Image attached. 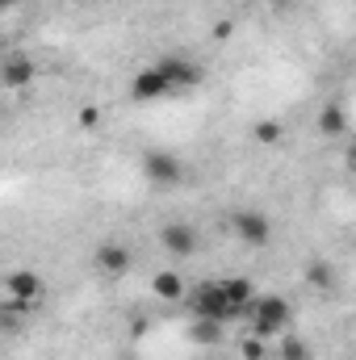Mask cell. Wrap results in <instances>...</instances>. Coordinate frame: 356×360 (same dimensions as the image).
Segmentation results:
<instances>
[{
  "label": "cell",
  "mask_w": 356,
  "mask_h": 360,
  "mask_svg": "<svg viewBox=\"0 0 356 360\" xmlns=\"http://www.w3.org/2000/svg\"><path fill=\"white\" fill-rule=\"evenodd\" d=\"M184 302H189V314H193V319H218V323H227V327L239 323V314H235V306H231L222 281H201V285H193Z\"/></svg>",
  "instance_id": "6da1fadb"
},
{
  "label": "cell",
  "mask_w": 356,
  "mask_h": 360,
  "mask_svg": "<svg viewBox=\"0 0 356 360\" xmlns=\"http://www.w3.org/2000/svg\"><path fill=\"white\" fill-rule=\"evenodd\" d=\"M289 319H293V306L281 297V293H265V297H256V306H252V335H260V340H281L285 335V327H289Z\"/></svg>",
  "instance_id": "7a4b0ae2"
},
{
  "label": "cell",
  "mask_w": 356,
  "mask_h": 360,
  "mask_svg": "<svg viewBox=\"0 0 356 360\" xmlns=\"http://www.w3.org/2000/svg\"><path fill=\"white\" fill-rule=\"evenodd\" d=\"M143 180L155 184V188H177V184H184L180 155H172V151H147L143 155Z\"/></svg>",
  "instance_id": "3957f363"
},
{
  "label": "cell",
  "mask_w": 356,
  "mask_h": 360,
  "mask_svg": "<svg viewBox=\"0 0 356 360\" xmlns=\"http://www.w3.org/2000/svg\"><path fill=\"white\" fill-rule=\"evenodd\" d=\"M231 231L243 248H268V239H272V222H268L265 210H235Z\"/></svg>",
  "instance_id": "277c9868"
},
{
  "label": "cell",
  "mask_w": 356,
  "mask_h": 360,
  "mask_svg": "<svg viewBox=\"0 0 356 360\" xmlns=\"http://www.w3.org/2000/svg\"><path fill=\"white\" fill-rule=\"evenodd\" d=\"M155 68H160V76H164V80L172 84V92L197 89V84L205 80V68H201V63H193L189 55H164V59H160Z\"/></svg>",
  "instance_id": "5b68a950"
},
{
  "label": "cell",
  "mask_w": 356,
  "mask_h": 360,
  "mask_svg": "<svg viewBox=\"0 0 356 360\" xmlns=\"http://www.w3.org/2000/svg\"><path fill=\"white\" fill-rule=\"evenodd\" d=\"M130 264H134V256H130V248L122 239H101L92 248V269L101 272V276H126Z\"/></svg>",
  "instance_id": "8992f818"
},
{
  "label": "cell",
  "mask_w": 356,
  "mask_h": 360,
  "mask_svg": "<svg viewBox=\"0 0 356 360\" xmlns=\"http://www.w3.org/2000/svg\"><path fill=\"white\" fill-rule=\"evenodd\" d=\"M4 293L38 310V302H42V293H46V281H42L34 269H17V272H8V276H4Z\"/></svg>",
  "instance_id": "52a82bcc"
},
{
  "label": "cell",
  "mask_w": 356,
  "mask_h": 360,
  "mask_svg": "<svg viewBox=\"0 0 356 360\" xmlns=\"http://www.w3.org/2000/svg\"><path fill=\"white\" fill-rule=\"evenodd\" d=\"M160 248L172 256V260H189L197 252V231L189 222H164L160 226Z\"/></svg>",
  "instance_id": "ba28073f"
},
{
  "label": "cell",
  "mask_w": 356,
  "mask_h": 360,
  "mask_svg": "<svg viewBox=\"0 0 356 360\" xmlns=\"http://www.w3.org/2000/svg\"><path fill=\"white\" fill-rule=\"evenodd\" d=\"M168 92H172V84L160 76L155 63L130 76V101H139V105H151V101H160V96H168Z\"/></svg>",
  "instance_id": "9c48e42d"
},
{
  "label": "cell",
  "mask_w": 356,
  "mask_h": 360,
  "mask_svg": "<svg viewBox=\"0 0 356 360\" xmlns=\"http://www.w3.org/2000/svg\"><path fill=\"white\" fill-rule=\"evenodd\" d=\"M222 289L235 306L239 319H252V306H256V289H252V276H222Z\"/></svg>",
  "instance_id": "30bf717a"
},
{
  "label": "cell",
  "mask_w": 356,
  "mask_h": 360,
  "mask_svg": "<svg viewBox=\"0 0 356 360\" xmlns=\"http://www.w3.org/2000/svg\"><path fill=\"white\" fill-rule=\"evenodd\" d=\"M0 80H4V89H30L34 84V59H25V55H8L4 59V68H0Z\"/></svg>",
  "instance_id": "8fae6325"
},
{
  "label": "cell",
  "mask_w": 356,
  "mask_h": 360,
  "mask_svg": "<svg viewBox=\"0 0 356 360\" xmlns=\"http://www.w3.org/2000/svg\"><path fill=\"white\" fill-rule=\"evenodd\" d=\"M151 293L160 302H180V297H189V285H184V276L177 269H160L151 276Z\"/></svg>",
  "instance_id": "7c38bea8"
},
{
  "label": "cell",
  "mask_w": 356,
  "mask_h": 360,
  "mask_svg": "<svg viewBox=\"0 0 356 360\" xmlns=\"http://www.w3.org/2000/svg\"><path fill=\"white\" fill-rule=\"evenodd\" d=\"M189 340L201 344V348H218L227 340V323H218V319H193L189 323Z\"/></svg>",
  "instance_id": "4fadbf2b"
},
{
  "label": "cell",
  "mask_w": 356,
  "mask_h": 360,
  "mask_svg": "<svg viewBox=\"0 0 356 360\" xmlns=\"http://www.w3.org/2000/svg\"><path fill=\"white\" fill-rule=\"evenodd\" d=\"M319 130H323L327 139H344V134H348V113H344V105L327 101V105L319 109Z\"/></svg>",
  "instance_id": "5bb4252c"
},
{
  "label": "cell",
  "mask_w": 356,
  "mask_h": 360,
  "mask_svg": "<svg viewBox=\"0 0 356 360\" xmlns=\"http://www.w3.org/2000/svg\"><path fill=\"white\" fill-rule=\"evenodd\" d=\"M302 281H306L310 289H319V293H331V289H336V269H331L327 260H310L306 272H302Z\"/></svg>",
  "instance_id": "9a60e30c"
},
{
  "label": "cell",
  "mask_w": 356,
  "mask_h": 360,
  "mask_svg": "<svg viewBox=\"0 0 356 360\" xmlns=\"http://www.w3.org/2000/svg\"><path fill=\"white\" fill-rule=\"evenodd\" d=\"M281 360H314V352L302 335H285L281 340Z\"/></svg>",
  "instance_id": "2e32d148"
},
{
  "label": "cell",
  "mask_w": 356,
  "mask_h": 360,
  "mask_svg": "<svg viewBox=\"0 0 356 360\" xmlns=\"http://www.w3.org/2000/svg\"><path fill=\"white\" fill-rule=\"evenodd\" d=\"M252 134H256V143H260V147H276V143L285 139L281 122H256V130H252Z\"/></svg>",
  "instance_id": "e0dca14e"
},
{
  "label": "cell",
  "mask_w": 356,
  "mask_h": 360,
  "mask_svg": "<svg viewBox=\"0 0 356 360\" xmlns=\"http://www.w3.org/2000/svg\"><path fill=\"white\" fill-rule=\"evenodd\" d=\"M239 352H243V360H265L268 356V340H260V335H248V340L239 344Z\"/></svg>",
  "instance_id": "ac0fdd59"
},
{
  "label": "cell",
  "mask_w": 356,
  "mask_h": 360,
  "mask_svg": "<svg viewBox=\"0 0 356 360\" xmlns=\"http://www.w3.org/2000/svg\"><path fill=\"white\" fill-rule=\"evenodd\" d=\"M96 122H101V113H96V109H80V126H84V130H92Z\"/></svg>",
  "instance_id": "d6986e66"
},
{
  "label": "cell",
  "mask_w": 356,
  "mask_h": 360,
  "mask_svg": "<svg viewBox=\"0 0 356 360\" xmlns=\"http://www.w3.org/2000/svg\"><path fill=\"white\" fill-rule=\"evenodd\" d=\"M348 164L356 168V139H352V147H348Z\"/></svg>",
  "instance_id": "ffe728a7"
},
{
  "label": "cell",
  "mask_w": 356,
  "mask_h": 360,
  "mask_svg": "<svg viewBox=\"0 0 356 360\" xmlns=\"http://www.w3.org/2000/svg\"><path fill=\"white\" fill-rule=\"evenodd\" d=\"M17 4H21V0H0V8H17Z\"/></svg>",
  "instance_id": "44dd1931"
},
{
  "label": "cell",
  "mask_w": 356,
  "mask_h": 360,
  "mask_svg": "<svg viewBox=\"0 0 356 360\" xmlns=\"http://www.w3.org/2000/svg\"><path fill=\"white\" fill-rule=\"evenodd\" d=\"M265 4H268V0H265Z\"/></svg>",
  "instance_id": "7402d4cb"
}]
</instances>
